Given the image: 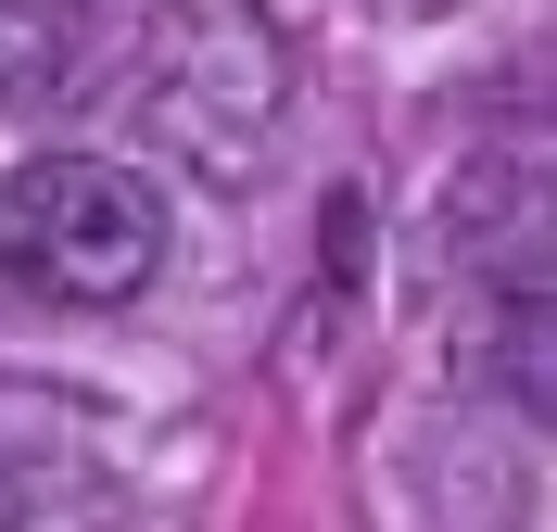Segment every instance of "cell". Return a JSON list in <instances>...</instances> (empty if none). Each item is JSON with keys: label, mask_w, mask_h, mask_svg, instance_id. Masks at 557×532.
Masks as SVG:
<instances>
[{"label": "cell", "mask_w": 557, "mask_h": 532, "mask_svg": "<svg viewBox=\"0 0 557 532\" xmlns=\"http://www.w3.org/2000/svg\"><path fill=\"white\" fill-rule=\"evenodd\" d=\"M278 102H292V51H278L267 0H165L152 51H139V114L215 190H253L278 152Z\"/></svg>", "instance_id": "cell-1"}, {"label": "cell", "mask_w": 557, "mask_h": 532, "mask_svg": "<svg viewBox=\"0 0 557 532\" xmlns=\"http://www.w3.org/2000/svg\"><path fill=\"white\" fill-rule=\"evenodd\" d=\"M482 368H494V393H507L532 431H557V292H520V305L494 318Z\"/></svg>", "instance_id": "cell-5"}, {"label": "cell", "mask_w": 557, "mask_h": 532, "mask_svg": "<svg viewBox=\"0 0 557 532\" xmlns=\"http://www.w3.org/2000/svg\"><path fill=\"white\" fill-rule=\"evenodd\" d=\"M444 242L494 292H557V165H520V152L469 165L444 190Z\"/></svg>", "instance_id": "cell-3"}, {"label": "cell", "mask_w": 557, "mask_h": 532, "mask_svg": "<svg viewBox=\"0 0 557 532\" xmlns=\"http://www.w3.org/2000/svg\"><path fill=\"white\" fill-rule=\"evenodd\" d=\"M89 76V13L76 0H0V114H51Z\"/></svg>", "instance_id": "cell-4"}, {"label": "cell", "mask_w": 557, "mask_h": 532, "mask_svg": "<svg viewBox=\"0 0 557 532\" xmlns=\"http://www.w3.org/2000/svg\"><path fill=\"white\" fill-rule=\"evenodd\" d=\"M0 280L38 305H139L165 280V190L114 152H38L0 177Z\"/></svg>", "instance_id": "cell-2"}]
</instances>
